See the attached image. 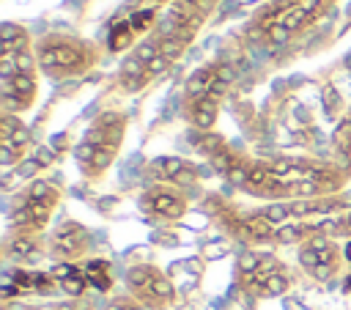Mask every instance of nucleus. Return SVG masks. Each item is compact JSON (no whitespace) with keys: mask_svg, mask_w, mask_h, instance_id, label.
Returning <instances> with one entry per match:
<instances>
[{"mask_svg":"<svg viewBox=\"0 0 351 310\" xmlns=\"http://www.w3.org/2000/svg\"><path fill=\"white\" fill-rule=\"evenodd\" d=\"M52 310H80V307H77V305H66V302H63V305H55Z\"/></svg>","mask_w":351,"mask_h":310,"instance_id":"nucleus-35","label":"nucleus"},{"mask_svg":"<svg viewBox=\"0 0 351 310\" xmlns=\"http://www.w3.org/2000/svg\"><path fill=\"white\" fill-rule=\"evenodd\" d=\"M14 60H16V69L19 71H25V74L33 71V55L30 52H19V55H14Z\"/></svg>","mask_w":351,"mask_h":310,"instance_id":"nucleus-31","label":"nucleus"},{"mask_svg":"<svg viewBox=\"0 0 351 310\" xmlns=\"http://www.w3.org/2000/svg\"><path fill=\"white\" fill-rule=\"evenodd\" d=\"M189 118L197 129H211L214 118H217V99L203 96V99H192L189 104Z\"/></svg>","mask_w":351,"mask_h":310,"instance_id":"nucleus-10","label":"nucleus"},{"mask_svg":"<svg viewBox=\"0 0 351 310\" xmlns=\"http://www.w3.org/2000/svg\"><path fill=\"white\" fill-rule=\"evenodd\" d=\"M3 310H30V307H25V305H5Z\"/></svg>","mask_w":351,"mask_h":310,"instance_id":"nucleus-36","label":"nucleus"},{"mask_svg":"<svg viewBox=\"0 0 351 310\" xmlns=\"http://www.w3.org/2000/svg\"><path fill=\"white\" fill-rule=\"evenodd\" d=\"M85 244H88V233L80 222H60V228L52 236V250L66 258L80 255L85 250Z\"/></svg>","mask_w":351,"mask_h":310,"instance_id":"nucleus-6","label":"nucleus"},{"mask_svg":"<svg viewBox=\"0 0 351 310\" xmlns=\"http://www.w3.org/2000/svg\"><path fill=\"white\" fill-rule=\"evenodd\" d=\"M151 173H156V178H165V181H176V184H192L197 178V170L178 159V156H159L151 162Z\"/></svg>","mask_w":351,"mask_h":310,"instance_id":"nucleus-7","label":"nucleus"},{"mask_svg":"<svg viewBox=\"0 0 351 310\" xmlns=\"http://www.w3.org/2000/svg\"><path fill=\"white\" fill-rule=\"evenodd\" d=\"M63 145H69V137L66 134H58L55 137V148H63Z\"/></svg>","mask_w":351,"mask_h":310,"instance_id":"nucleus-34","label":"nucleus"},{"mask_svg":"<svg viewBox=\"0 0 351 310\" xmlns=\"http://www.w3.org/2000/svg\"><path fill=\"white\" fill-rule=\"evenodd\" d=\"M52 156H55V154H52V148H38V151H36V156H33V162L41 167V165H49V162H52Z\"/></svg>","mask_w":351,"mask_h":310,"instance_id":"nucleus-32","label":"nucleus"},{"mask_svg":"<svg viewBox=\"0 0 351 310\" xmlns=\"http://www.w3.org/2000/svg\"><path fill=\"white\" fill-rule=\"evenodd\" d=\"M266 36H269V41H271V44H282V41H285L291 33H288L282 25H271V27L266 30Z\"/></svg>","mask_w":351,"mask_h":310,"instance_id":"nucleus-29","label":"nucleus"},{"mask_svg":"<svg viewBox=\"0 0 351 310\" xmlns=\"http://www.w3.org/2000/svg\"><path fill=\"white\" fill-rule=\"evenodd\" d=\"M126 283L129 288L134 291V296L151 307H165L173 296H176V288L173 283L154 266H132L129 274H126Z\"/></svg>","mask_w":351,"mask_h":310,"instance_id":"nucleus-1","label":"nucleus"},{"mask_svg":"<svg viewBox=\"0 0 351 310\" xmlns=\"http://www.w3.org/2000/svg\"><path fill=\"white\" fill-rule=\"evenodd\" d=\"M8 252H11L14 258H30V255L36 252V241H33L30 236H16V239L8 241Z\"/></svg>","mask_w":351,"mask_h":310,"instance_id":"nucleus-21","label":"nucleus"},{"mask_svg":"<svg viewBox=\"0 0 351 310\" xmlns=\"http://www.w3.org/2000/svg\"><path fill=\"white\" fill-rule=\"evenodd\" d=\"M27 143H30V132L22 126V121L16 115L5 112L3 121H0V162L14 165L22 156Z\"/></svg>","mask_w":351,"mask_h":310,"instance_id":"nucleus-5","label":"nucleus"},{"mask_svg":"<svg viewBox=\"0 0 351 310\" xmlns=\"http://www.w3.org/2000/svg\"><path fill=\"white\" fill-rule=\"evenodd\" d=\"M156 44H159V52H162L167 60L181 58V52H184V47H186V41H181V38H176V36H162Z\"/></svg>","mask_w":351,"mask_h":310,"instance_id":"nucleus-20","label":"nucleus"},{"mask_svg":"<svg viewBox=\"0 0 351 310\" xmlns=\"http://www.w3.org/2000/svg\"><path fill=\"white\" fill-rule=\"evenodd\" d=\"M346 291H351V277H348V280H346Z\"/></svg>","mask_w":351,"mask_h":310,"instance_id":"nucleus-38","label":"nucleus"},{"mask_svg":"<svg viewBox=\"0 0 351 310\" xmlns=\"http://www.w3.org/2000/svg\"><path fill=\"white\" fill-rule=\"evenodd\" d=\"M33 93H36V80H33V74L19 71L16 77L3 80V96H19V99L30 102Z\"/></svg>","mask_w":351,"mask_h":310,"instance_id":"nucleus-13","label":"nucleus"},{"mask_svg":"<svg viewBox=\"0 0 351 310\" xmlns=\"http://www.w3.org/2000/svg\"><path fill=\"white\" fill-rule=\"evenodd\" d=\"M304 236H313L307 222H285V225L277 228L274 241H280V244H291V241H299V239H304Z\"/></svg>","mask_w":351,"mask_h":310,"instance_id":"nucleus-16","label":"nucleus"},{"mask_svg":"<svg viewBox=\"0 0 351 310\" xmlns=\"http://www.w3.org/2000/svg\"><path fill=\"white\" fill-rule=\"evenodd\" d=\"M148 69L137 60V58H132V60H126L123 63V69H121V82L126 85V88H132V91H137V88H143L145 82H148Z\"/></svg>","mask_w":351,"mask_h":310,"instance_id":"nucleus-14","label":"nucleus"},{"mask_svg":"<svg viewBox=\"0 0 351 310\" xmlns=\"http://www.w3.org/2000/svg\"><path fill=\"white\" fill-rule=\"evenodd\" d=\"M74 272H77V266H74V263H58V266H55V269H52L49 274H52V277H55V280L60 283V280H66V277H71Z\"/></svg>","mask_w":351,"mask_h":310,"instance_id":"nucleus-30","label":"nucleus"},{"mask_svg":"<svg viewBox=\"0 0 351 310\" xmlns=\"http://www.w3.org/2000/svg\"><path fill=\"white\" fill-rule=\"evenodd\" d=\"M346 258H348V263H351V241L346 244Z\"/></svg>","mask_w":351,"mask_h":310,"instance_id":"nucleus-37","label":"nucleus"},{"mask_svg":"<svg viewBox=\"0 0 351 310\" xmlns=\"http://www.w3.org/2000/svg\"><path fill=\"white\" fill-rule=\"evenodd\" d=\"M195 145H197V148H200V151H203L208 159H211L217 151H222V148H225L222 137H217V134H200V137L195 140Z\"/></svg>","mask_w":351,"mask_h":310,"instance_id":"nucleus-23","label":"nucleus"},{"mask_svg":"<svg viewBox=\"0 0 351 310\" xmlns=\"http://www.w3.org/2000/svg\"><path fill=\"white\" fill-rule=\"evenodd\" d=\"M307 16H310L307 11H302L296 3H291V5H288V11H285V14L280 16V22H274V25H282L288 33H293V30H296V27H299V25H302Z\"/></svg>","mask_w":351,"mask_h":310,"instance_id":"nucleus-19","label":"nucleus"},{"mask_svg":"<svg viewBox=\"0 0 351 310\" xmlns=\"http://www.w3.org/2000/svg\"><path fill=\"white\" fill-rule=\"evenodd\" d=\"M337 261L340 252L337 247L324 236V233H313L307 236V241L299 250V263L315 277V280H329L337 272Z\"/></svg>","mask_w":351,"mask_h":310,"instance_id":"nucleus-3","label":"nucleus"},{"mask_svg":"<svg viewBox=\"0 0 351 310\" xmlns=\"http://www.w3.org/2000/svg\"><path fill=\"white\" fill-rule=\"evenodd\" d=\"M85 283H88V280H85V272H80V269H77V272H74L71 277L60 280L58 285H60V288H63V291H66L69 296H80V294L85 291Z\"/></svg>","mask_w":351,"mask_h":310,"instance_id":"nucleus-22","label":"nucleus"},{"mask_svg":"<svg viewBox=\"0 0 351 310\" xmlns=\"http://www.w3.org/2000/svg\"><path fill=\"white\" fill-rule=\"evenodd\" d=\"M285 288H288V274H285V269H277V272L263 283V288H261L258 296H280V294H285Z\"/></svg>","mask_w":351,"mask_h":310,"instance_id":"nucleus-18","label":"nucleus"},{"mask_svg":"<svg viewBox=\"0 0 351 310\" xmlns=\"http://www.w3.org/2000/svg\"><path fill=\"white\" fill-rule=\"evenodd\" d=\"M85 280L99 288V291H110L112 285V277H110V263L107 261H88L85 266Z\"/></svg>","mask_w":351,"mask_h":310,"instance_id":"nucleus-15","label":"nucleus"},{"mask_svg":"<svg viewBox=\"0 0 351 310\" xmlns=\"http://www.w3.org/2000/svg\"><path fill=\"white\" fill-rule=\"evenodd\" d=\"M324 104H326V110H332V112H335V107H337V96H335V91H332V88H326V91H324Z\"/></svg>","mask_w":351,"mask_h":310,"instance_id":"nucleus-33","label":"nucleus"},{"mask_svg":"<svg viewBox=\"0 0 351 310\" xmlns=\"http://www.w3.org/2000/svg\"><path fill=\"white\" fill-rule=\"evenodd\" d=\"M132 25L129 22H121V25H115L112 30H110V38H107V44H110V49L112 52H118V49H126L129 44H132Z\"/></svg>","mask_w":351,"mask_h":310,"instance_id":"nucleus-17","label":"nucleus"},{"mask_svg":"<svg viewBox=\"0 0 351 310\" xmlns=\"http://www.w3.org/2000/svg\"><path fill=\"white\" fill-rule=\"evenodd\" d=\"M0 36H3V52H0L3 58H14V55L25 52L27 33H25L22 27H16V25H3Z\"/></svg>","mask_w":351,"mask_h":310,"instance_id":"nucleus-11","label":"nucleus"},{"mask_svg":"<svg viewBox=\"0 0 351 310\" xmlns=\"http://www.w3.org/2000/svg\"><path fill=\"white\" fill-rule=\"evenodd\" d=\"M159 55H162V52H159V44H154V41L140 44V47H137V52H134V58H137L143 66H151V63H154Z\"/></svg>","mask_w":351,"mask_h":310,"instance_id":"nucleus-25","label":"nucleus"},{"mask_svg":"<svg viewBox=\"0 0 351 310\" xmlns=\"http://www.w3.org/2000/svg\"><path fill=\"white\" fill-rule=\"evenodd\" d=\"M214 80H217V66H214V69H200V71H195V74L186 80V96H189V99H203V96H208Z\"/></svg>","mask_w":351,"mask_h":310,"instance_id":"nucleus-12","label":"nucleus"},{"mask_svg":"<svg viewBox=\"0 0 351 310\" xmlns=\"http://www.w3.org/2000/svg\"><path fill=\"white\" fill-rule=\"evenodd\" d=\"M85 63V49L66 38H49L38 49V66L47 71H77Z\"/></svg>","mask_w":351,"mask_h":310,"instance_id":"nucleus-4","label":"nucleus"},{"mask_svg":"<svg viewBox=\"0 0 351 310\" xmlns=\"http://www.w3.org/2000/svg\"><path fill=\"white\" fill-rule=\"evenodd\" d=\"M58 203V189L47 181H36L19 208H14V225L16 228H44L52 208Z\"/></svg>","mask_w":351,"mask_h":310,"instance_id":"nucleus-2","label":"nucleus"},{"mask_svg":"<svg viewBox=\"0 0 351 310\" xmlns=\"http://www.w3.org/2000/svg\"><path fill=\"white\" fill-rule=\"evenodd\" d=\"M239 228H241V233H244L247 239H252V241H269V239H274V233H277V225H274L271 219H266L263 211L244 217Z\"/></svg>","mask_w":351,"mask_h":310,"instance_id":"nucleus-9","label":"nucleus"},{"mask_svg":"<svg viewBox=\"0 0 351 310\" xmlns=\"http://www.w3.org/2000/svg\"><path fill=\"white\" fill-rule=\"evenodd\" d=\"M335 145H337L343 154L351 151V118L340 121V126L335 129Z\"/></svg>","mask_w":351,"mask_h":310,"instance_id":"nucleus-24","label":"nucleus"},{"mask_svg":"<svg viewBox=\"0 0 351 310\" xmlns=\"http://www.w3.org/2000/svg\"><path fill=\"white\" fill-rule=\"evenodd\" d=\"M151 19H154V8H148V11H140V14H134V16L129 19V25H132V30H145Z\"/></svg>","mask_w":351,"mask_h":310,"instance_id":"nucleus-27","label":"nucleus"},{"mask_svg":"<svg viewBox=\"0 0 351 310\" xmlns=\"http://www.w3.org/2000/svg\"><path fill=\"white\" fill-rule=\"evenodd\" d=\"M148 208L165 219H178L184 211H186V203L181 195L170 192V189H156L148 195Z\"/></svg>","mask_w":351,"mask_h":310,"instance_id":"nucleus-8","label":"nucleus"},{"mask_svg":"<svg viewBox=\"0 0 351 310\" xmlns=\"http://www.w3.org/2000/svg\"><path fill=\"white\" fill-rule=\"evenodd\" d=\"M107 310H140V305H137L132 296H115V299L107 305Z\"/></svg>","mask_w":351,"mask_h":310,"instance_id":"nucleus-28","label":"nucleus"},{"mask_svg":"<svg viewBox=\"0 0 351 310\" xmlns=\"http://www.w3.org/2000/svg\"><path fill=\"white\" fill-rule=\"evenodd\" d=\"M33 288L38 291V294H52L55 288H58V280L52 277V274H33Z\"/></svg>","mask_w":351,"mask_h":310,"instance_id":"nucleus-26","label":"nucleus"}]
</instances>
